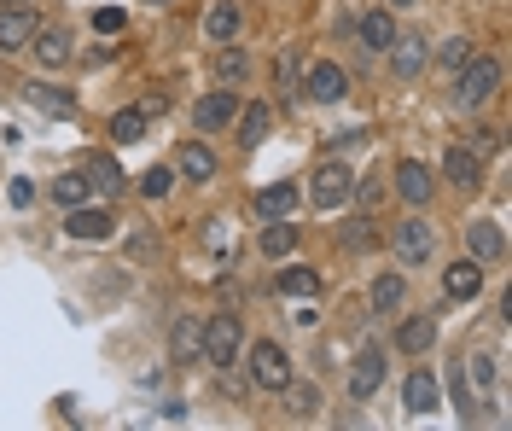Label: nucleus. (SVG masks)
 Wrapping results in <instances>:
<instances>
[{"label": "nucleus", "mask_w": 512, "mask_h": 431, "mask_svg": "<svg viewBox=\"0 0 512 431\" xmlns=\"http://www.w3.org/2000/svg\"><path fill=\"white\" fill-rule=\"evenodd\" d=\"M437 344V315H402L396 321V350L402 356H425Z\"/></svg>", "instance_id": "21"}, {"label": "nucleus", "mask_w": 512, "mask_h": 431, "mask_svg": "<svg viewBox=\"0 0 512 431\" xmlns=\"http://www.w3.org/2000/svg\"><path fill=\"white\" fill-rule=\"evenodd\" d=\"M384 59H390V76H396V82H419V76L431 70V41L419 30H396V41H390Z\"/></svg>", "instance_id": "5"}, {"label": "nucleus", "mask_w": 512, "mask_h": 431, "mask_svg": "<svg viewBox=\"0 0 512 431\" xmlns=\"http://www.w3.org/2000/svg\"><path fill=\"white\" fill-rule=\"evenodd\" d=\"M396 257L408 268H425L437 257V228L425 222V210H408V222H396Z\"/></svg>", "instance_id": "7"}, {"label": "nucleus", "mask_w": 512, "mask_h": 431, "mask_svg": "<svg viewBox=\"0 0 512 431\" xmlns=\"http://www.w3.org/2000/svg\"><path fill=\"white\" fill-rule=\"evenodd\" d=\"M437 175H443L448 187H460V193H478L483 187V152L478 146H448Z\"/></svg>", "instance_id": "11"}, {"label": "nucleus", "mask_w": 512, "mask_h": 431, "mask_svg": "<svg viewBox=\"0 0 512 431\" xmlns=\"http://www.w3.org/2000/svg\"><path fill=\"white\" fill-rule=\"evenodd\" d=\"M384 6H390V12H408V6H419V0H384Z\"/></svg>", "instance_id": "45"}, {"label": "nucleus", "mask_w": 512, "mask_h": 431, "mask_svg": "<svg viewBox=\"0 0 512 431\" xmlns=\"http://www.w3.org/2000/svg\"><path fill=\"white\" fill-rule=\"evenodd\" d=\"M350 199H361L367 210H379V204H384V181H379V175H355Z\"/></svg>", "instance_id": "39"}, {"label": "nucleus", "mask_w": 512, "mask_h": 431, "mask_svg": "<svg viewBox=\"0 0 512 431\" xmlns=\"http://www.w3.org/2000/svg\"><path fill=\"white\" fill-rule=\"evenodd\" d=\"M204 35L222 47V41H239L245 35V12H239V0H216L210 12H204Z\"/></svg>", "instance_id": "24"}, {"label": "nucleus", "mask_w": 512, "mask_h": 431, "mask_svg": "<svg viewBox=\"0 0 512 431\" xmlns=\"http://www.w3.org/2000/svg\"><path fill=\"white\" fill-rule=\"evenodd\" d=\"M367 298H373V315H402V303H408V280H402L396 268H384V274H373Z\"/></svg>", "instance_id": "23"}, {"label": "nucleus", "mask_w": 512, "mask_h": 431, "mask_svg": "<svg viewBox=\"0 0 512 431\" xmlns=\"http://www.w3.org/2000/svg\"><path fill=\"white\" fill-rule=\"evenodd\" d=\"M210 76H216L222 88H239V82H251V53H245L239 41H222V47H216V59H210Z\"/></svg>", "instance_id": "22"}, {"label": "nucleus", "mask_w": 512, "mask_h": 431, "mask_svg": "<svg viewBox=\"0 0 512 431\" xmlns=\"http://www.w3.org/2000/svg\"><path fill=\"white\" fill-rule=\"evenodd\" d=\"M94 199V187H88V169H64L59 181H53V204L59 210H76V204Z\"/></svg>", "instance_id": "28"}, {"label": "nucleus", "mask_w": 512, "mask_h": 431, "mask_svg": "<svg viewBox=\"0 0 512 431\" xmlns=\"http://www.w3.org/2000/svg\"><path fill=\"white\" fill-rule=\"evenodd\" d=\"M402 408H408V414H431V408H443V385H437V373H431V367H414V373H408V379H402Z\"/></svg>", "instance_id": "16"}, {"label": "nucleus", "mask_w": 512, "mask_h": 431, "mask_svg": "<svg viewBox=\"0 0 512 431\" xmlns=\"http://www.w3.org/2000/svg\"><path fill=\"white\" fill-rule=\"evenodd\" d=\"M216 152L204 146V140H187L181 152H175V181H192V187H210L216 181Z\"/></svg>", "instance_id": "15"}, {"label": "nucleus", "mask_w": 512, "mask_h": 431, "mask_svg": "<svg viewBox=\"0 0 512 431\" xmlns=\"http://www.w3.org/2000/svg\"><path fill=\"white\" fill-rule=\"evenodd\" d=\"M6 199L18 204V210H30V204H35V187H30V181H24V175H18V181L6 187Z\"/></svg>", "instance_id": "42"}, {"label": "nucleus", "mask_w": 512, "mask_h": 431, "mask_svg": "<svg viewBox=\"0 0 512 431\" xmlns=\"http://www.w3.org/2000/svg\"><path fill=\"white\" fill-rule=\"evenodd\" d=\"M30 53L41 70H64L70 59H76V35L64 30V24H53V30H35L30 35Z\"/></svg>", "instance_id": "13"}, {"label": "nucleus", "mask_w": 512, "mask_h": 431, "mask_svg": "<svg viewBox=\"0 0 512 431\" xmlns=\"http://www.w3.org/2000/svg\"><path fill=\"white\" fill-rule=\"evenodd\" d=\"M169 187H175V169L169 164H152L140 175V199H169Z\"/></svg>", "instance_id": "37"}, {"label": "nucleus", "mask_w": 512, "mask_h": 431, "mask_svg": "<svg viewBox=\"0 0 512 431\" xmlns=\"http://www.w3.org/2000/svg\"><path fill=\"white\" fill-rule=\"evenodd\" d=\"M239 350H245V315H233V309H222V315H204V344H198V362H210L216 373H227V367H239Z\"/></svg>", "instance_id": "2"}, {"label": "nucleus", "mask_w": 512, "mask_h": 431, "mask_svg": "<svg viewBox=\"0 0 512 431\" xmlns=\"http://www.w3.org/2000/svg\"><path fill=\"white\" fill-rule=\"evenodd\" d=\"M501 76H507V65L495 53H472L466 65L454 70V105L460 111H483V105L501 94Z\"/></svg>", "instance_id": "1"}, {"label": "nucleus", "mask_w": 512, "mask_h": 431, "mask_svg": "<svg viewBox=\"0 0 512 431\" xmlns=\"http://www.w3.org/2000/svg\"><path fill=\"white\" fill-rule=\"evenodd\" d=\"M443 292L454 303H478L483 298V263L478 257H460V263L443 268Z\"/></svg>", "instance_id": "17"}, {"label": "nucleus", "mask_w": 512, "mask_h": 431, "mask_svg": "<svg viewBox=\"0 0 512 431\" xmlns=\"http://www.w3.org/2000/svg\"><path fill=\"white\" fill-rule=\"evenodd\" d=\"M0 6H30V0H0Z\"/></svg>", "instance_id": "46"}, {"label": "nucleus", "mask_w": 512, "mask_h": 431, "mask_svg": "<svg viewBox=\"0 0 512 431\" xmlns=\"http://www.w3.org/2000/svg\"><path fill=\"white\" fill-rule=\"evenodd\" d=\"M478 47H472V35H448L443 47H431V65H448V70H460L466 59H472Z\"/></svg>", "instance_id": "35"}, {"label": "nucleus", "mask_w": 512, "mask_h": 431, "mask_svg": "<svg viewBox=\"0 0 512 431\" xmlns=\"http://www.w3.org/2000/svg\"><path fill=\"white\" fill-rule=\"evenodd\" d=\"M245 367H251V385H256V391H274V397L286 391L291 373H297L280 338H256V344H251V362H245Z\"/></svg>", "instance_id": "3"}, {"label": "nucleus", "mask_w": 512, "mask_h": 431, "mask_svg": "<svg viewBox=\"0 0 512 431\" xmlns=\"http://www.w3.org/2000/svg\"><path fill=\"white\" fill-rule=\"evenodd\" d=\"M384 373H390V362H384V350H379V344H367V350H355V362H350V379H344V391H350L355 402H373V397H379V385H384Z\"/></svg>", "instance_id": "10"}, {"label": "nucleus", "mask_w": 512, "mask_h": 431, "mask_svg": "<svg viewBox=\"0 0 512 431\" xmlns=\"http://www.w3.org/2000/svg\"><path fill=\"white\" fill-rule=\"evenodd\" d=\"M35 30L41 24H35L30 6H0V53H24Z\"/></svg>", "instance_id": "19"}, {"label": "nucleus", "mask_w": 512, "mask_h": 431, "mask_svg": "<svg viewBox=\"0 0 512 431\" xmlns=\"http://www.w3.org/2000/svg\"><path fill=\"white\" fill-rule=\"evenodd\" d=\"M105 134H111V146H134V140H146V111H140V105H123V111L105 123Z\"/></svg>", "instance_id": "29"}, {"label": "nucleus", "mask_w": 512, "mask_h": 431, "mask_svg": "<svg viewBox=\"0 0 512 431\" xmlns=\"http://www.w3.org/2000/svg\"><path fill=\"white\" fill-rule=\"evenodd\" d=\"M350 187H355V169L344 158H326V164L309 175V204L315 210H338V204H350Z\"/></svg>", "instance_id": "4"}, {"label": "nucleus", "mask_w": 512, "mask_h": 431, "mask_svg": "<svg viewBox=\"0 0 512 431\" xmlns=\"http://www.w3.org/2000/svg\"><path fill=\"white\" fill-rule=\"evenodd\" d=\"M373 239H379L373 216H350L344 222V251H373Z\"/></svg>", "instance_id": "36"}, {"label": "nucleus", "mask_w": 512, "mask_h": 431, "mask_svg": "<svg viewBox=\"0 0 512 431\" xmlns=\"http://www.w3.org/2000/svg\"><path fill=\"white\" fill-rule=\"evenodd\" d=\"M297 204H303V187H297V181H268V187L256 193V216H262V222H280Z\"/></svg>", "instance_id": "20"}, {"label": "nucleus", "mask_w": 512, "mask_h": 431, "mask_svg": "<svg viewBox=\"0 0 512 431\" xmlns=\"http://www.w3.org/2000/svg\"><path fill=\"white\" fill-rule=\"evenodd\" d=\"M466 257H478L483 268L501 263V257H507V233H501V222H466Z\"/></svg>", "instance_id": "18"}, {"label": "nucleus", "mask_w": 512, "mask_h": 431, "mask_svg": "<svg viewBox=\"0 0 512 431\" xmlns=\"http://www.w3.org/2000/svg\"><path fill=\"white\" fill-rule=\"evenodd\" d=\"M478 152L489 158V152H501V129H478Z\"/></svg>", "instance_id": "43"}, {"label": "nucleus", "mask_w": 512, "mask_h": 431, "mask_svg": "<svg viewBox=\"0 0 512 431\" xmlns=\"http://www.w3.org/2000/svg\"><path fill=\"white\" fill-rule=\"evenodd\" d=\"M233 117H239V94H233V88H216V94L192 100V129H198V134L233 129Z\"/></svg>", "instance_id": "12"}, {"label": "nucleus", "mask_w": 512, "mask_h": 431, "mask_svg": "<svg viewBox=\"0 0 512 431\" xmlns=\"http://www.w3.org/2000/svg\"><path fill=\"white\" fill-rule=\"evenodd\" d=\"M88 24H94L99 35H117L128 24V12H123V6H94V18H88Z\"/></svg>", "instance_id": "40"}, {"label": "nucleus", "mask_w": 512, "mask_h": 431, "mask_svg": "<svg viewBox=\"0 0 512 431\" xmlns=\"http://www.w3.org/2000/svg\"><path fill=\"white\" fill-rule=\"evenodd\" d=\"M274 286H280V298H315V292H320V274H315V268H303V263H286Z\"/></svg>", "instance_id": "30"}, {"label": "nucleus", "mask_w": 512, "mask_h": 431, "mask_svg": "<svg viewBox=\"0 0 512 431\" xmlns=\"http://www.w3.org/2000/svg\"><path fill=\"white\" fill-rule=\"evenodd\" d=\"M146 6H169V0H146Z\"/></svg>", "instance_id": "47"}, {"label": "nucleus", "mask_w": 512, "mask_h": 431, "mask_svg": "<svg viewBox=\"0 0 512 431\" xmlns=\"http://www.w3.org/2000/svg\"><path fill=\"white\" fill-rule=\"evenodd\" d=\"M198 344H204V321L181 315V321L169 327V356H175V362H198Z\"/></svg>", "instance_id": "27"}, {"label": "nucleus", "mask_w": 512, "mask_h": 431, "mask_svg": "<svg viewBox=\"0 0 512 431\" xmlns=\"http://www.w3.org/2000/svg\"><path fill=\"white\" fill-rule=\"evenodd\" d=\"M390 187H396V199L408 204V210H431V199H437V169L425 164V158H402Z\"/></svg>", "instance_id": "6"}, {"label": "nucleus", "mask_w": 512, "mask_h": 431, "mask_svg": "<svg viewBox=\"0 0 512 431\" xmlns=\"http://www.w3.org/2000/svg\"><path fill=\"white\" fill-rule=\"evenodd\" d=\"M466 379H478L483 391H495V385H501V362H495V356H472V362H466Z\"/></svg>", "instance_id": "38"}, {"label": "nucleus", "mask_w": 512, "mask_h": 431, "mask_svg": "<svg viewBox=\"0 0 512 431\" xmlns=\"http://www.w3.org/2000/svg\"><path fill=\"white\" fill-rule=\"evenodd\" d=\"M274 76H280V88H297V82H303V59H297V53H280V65H274Z\"/></svg>", "instance_id": "41"}, {"label": "nucleus", "mask_w": 512, "mask_h": 431, "mask_svg": "<svg viewBox=\"0 0 512 431\" xmlns=\"http://www.w3.org/2000/svg\"><path fill=\"white\" fill-rule=\"evenodd\" d=\"M448 397H454V414H460V420H478V397H472L466 367H454V373H448Z\"/></svg>", "instance_id": "34"}, {"label": "nucleus", "mask_w": 512, "mask_h": 431, "mask_svg": "<svg viewBox=\"0 0 512 431\" xmlns=\"http://www.w3.org/2000/svg\"><path fill=\"white\" fill-rule=\"evenodd\" d=\"M88 187H94L99 199L123 193V164H117V158H94V164H88Z\"/></svg>", "instance_id": "33"}, {"label": "nucleus", "mask_w": 512, "mask_h": 431, "mask_svg": "<svg viewBox=\"0 0 512 431\" xmlns=\"http://www.w3.org/2000/svg\"><path fill=\"white\" fill-rule=\"evenodd\" d=\"M297 239H303V233H297V222H291V216H280V222H262V239H256V245H262V257L286 263L291 251H297Z\"/></svg>", "instance_id": "25"}, {"label": "nucleus", "mask_w": 512, "mask_h": 431, "mask_svg": "<svg viewBox=\"0 0 512 431\" xmlns=\"http://www.w3.org/2000/svg\"><path fill=\"white\" fill-rule=\"evenodd\" d=\"M355 41H361V47H367V53H390V41H396V12H390V6H373V12H361V18H355Z\"/></svg>", "instance_id": "14"}, {"label": "nucleus", "mask_w": 512, "mask_h": 431, "mask_svg": "<svg viewBox=\"0 0 512 431\" xmlns=\"http://www.w3.org/2000/svg\"><path fill=\"white\" fill-rule=\"evenodd\" d=\"M303 100H315V105H338V100H350V70L344 65H332V59H320V65L303 70Z\"/></svg>", "instance_id": "9"}, {"label": "nucleus", "mask_w": 512, "mask_h": 431, "mask_svg": "<svg viewBox=\"0 0 512 431\" xmlns=\"http://www.w3.org/2000/svg\"><path fill=\"white\" fill-rule=\"evenodd\" d=\"M64 233L76 245H105V239H117V216L88 199V204H76V210H64Z\"/></svg>", "instance_id": "8"}, {"label": "nucleus", "mask_w": 512, "mask_h": 431, "mask_svg": "<svg viewBox=\"0 0 512 431\" xmlns=\"http://www.w3.org/2000/svg\"><path fill=\"white\" fill-rule=\"evenodd\" d=\"M30 105L35 111H47V117H76V94L47 88V82H30Z\"/></svg>", "instance_id": "31"}, {"label": "nucleus", "mask_w": 512, "mask_h": 431, "mask_svg": "<svg viewBox=\"0 0 512 431\" xmlns=\"http://www.w3.org/2000/svg\"><path fill=\"white\" fill-rule=\"evenodd\" d=\"M280 397H286L291 420H315V414H320V391H315V385H303L297 373H291V385L280 391Z\"/></svg>", "instance_id": "32"}, {"label": "nucleus", "mask_w": 512, "mask_h": 431, "mask_svg": "<svg viewBox=\"0 0 512 431\" xmlns=\"http://www.w3.org/2000/svg\"><path fill=\"white\" fill-rule=\"evenodd\" d=\"M163 105H169L163 94H152V100H140V111H146V123H152V117H163Z\"/></svg>", "instance_id": "44"}, {"label": "nucleus", "mask_w": 512, "mask_h": 431, "mask_svg": "<svg viewBox=\"0 0 512 431\" xmlns=\"http://www.w3.org/2000/svg\"><path fill=\"white\" fill-rule=\"evenodd\" d=\"M233 123H239V146L251 152V146H262V140H268V129H274V111H268L262 100H251V105H239V117H233Z\"/></svg>", "instance_id": "26"}]
</instances>
